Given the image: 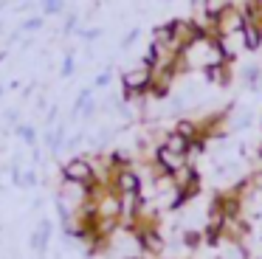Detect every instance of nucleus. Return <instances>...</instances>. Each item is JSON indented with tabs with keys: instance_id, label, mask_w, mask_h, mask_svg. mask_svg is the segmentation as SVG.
<instances>
[{
	"instance_id": "f257e3e1",
	"label": "nucleus",
	"mask_w": 262,
	"mask_h": 259,
	"mask_svg": "<svg viewBox=\"0 0 262 259\" xmlns=\"http://www.w3.org/2000/svg\"><path fill=\"white\" fill-rule=\"evenodd\" d=\"M152 88V68L149 65H136L130 71L121 73V93H124V101H138L149 93Z\"/></svg>"
},
{
	"instance_id": "f03ea898",
	"label": "nucleus",
	"mask_w": 262,
	"mask_h": 259,
	"mask_svg": "<svg viewBox=\"0 0 262 259\" xmlns=\"http://www.w3.org/2000/svg\"><path fill=\"white\" fill-rule=\"evenodd\" d=\"M62 180L65 183H79V186H88L91 189L93 183H99V175H96V166H93V158H85V155H74L62 163Z\"/></svg>"
},
{
	"instance_id": "7ed1b4c3",
	"label": "nucleus",
	"mask_w": 262,
	"mask_h": 259,
	"mask_svg": "<svg viewBox=\"0 0 262 259\" xmlns=\"http://www.w3.org/2000/svg\"><path fill=\"white\" fill-rule=\"evenodd\" d=\"M172 183H175V189L183 195V200L192 203L194 197L200 195V172L194 163H186V166H181L175 175H172Z\"/></svg>"
},
{
	"instance_id": "20e7f679",
	"label": "nucleus",
	"mask_w": 262,
	"mask_h": 259,
	"mask_svg": "<svg viewBox=\"0 0 262 259\" xmlns=\"http://www.w3.org/2000/svg\"><path fill=\"white\" fill-rule=\"evenodd\" d=\"M110 186H113L121 197H124V195H141V191H144V180H141V175L136 172V166H133V163H130V166L116 169Z\"/></svg>"
},
{
	"instance_id": "39448f33",
	"label": "nucleus",
	"mask_w": 262,
	"mask_h": 259,
	"mask_svg": "<svg viewBox=\"0 0 262 259\" xmlns=\"http://www.w3.org/2000/svg\"><path fill=\"white\" fill-rule=\"evenodd\" d=\"M245 26V14H243V6H228L226 11L214 17V31L217 37H228V34H239Z\"/></svg>"
},
{
	"instance_id": "423d86ee",
	"label": "nucleus",
	"mask_w": 262,
	"mask_h": 259,
	"mask_svg": "<svg viewBox=\"0 0 262 259\" xmlns=\"http://www.w3.org/2000/svg\"><path fill=\"white\" fill-rule=\"evenodd\" d=\"M189 163V155H178V152H172L169 146L158 144L155 146V155H152V169L155 172H164V175H175L181 166H186Z\"/></svg>"
},
{
	"instance_id": "0eeeda50",
	"label": "nucleus",
	"mask_w": 262,
	"mask_h": 259,
	"mask_svg": "<svg viewBox=\"0 0 262 259\" xmlns=\"http://www.w3.org/2000/svg\"><path fill=\"white\" fill-rule=\"evenodd\" d=\"M214 256L217 259H251V253H248V245L243 240H228V236H223L214 245Z\"/></svg>"
},
{
	"instance_id": "6e6552de",
	"label": "nucleus",
	"mask_w": 262,
	"mask_h": 259,
	"mask_svg": "<svg viewBox=\"0 0 262 259\" xmlns=\"http://www.w3.org/2000/svg\"><path fill=\"white\" fill-rule=\"evenodd\" d=\"M206 79H209L211 84H217V88H228L234 79V71H231V62H220V65H211L206 68Z\"/></svg>"
},
{
	"instance_id": "1a4fd4ad",
	"label": "nucleus",
	"mask_w": 262,
	"mask_h": 259,
	"mask_svg": "<svg viewBox=\"0 0 262 259\" xmlns=\"http://www.w3.org/2000/svg\"><path fill=\"white\" fill-rule=\"evenodd\" d=\"M161 144L169 146L172 152H178V155H189V149H192V141L183 138L181 133H175V130H169V133H166L164 138H161Z\"/></svg>"
},
{
	"instance_id": "9d476101",
	"label": "nucleus",
	"mask_w": 262,
	"mask_h": 259,
	"mask_svg": "<svg viewBox=\"0 0 262 259\" xmlns=\"http://www.w3.org/2000/svg\"><path fill=\"white\" fill-rule=\"evenodd\" d=\"M243 42H245V51H256L262 45V26L256 23H245L243 26Z\"/></svg>"
},
{
	"instance_id": "9b49d317",
	"label": "nucleus",
	"mask_w": 262,
	"mask_h": 259,
	"mask_svg": "<svg viewBox=\"0 0 262 259\" xmlns=\"http://www.w3.org/2000/svg\"><path fill=\"white\" fill-rule=\"evenodd\" d=\"M48 240H51V223H48V220H42V223H40V231H34V236H31V245H34L40 253H46Z\"/></svg>"
},
{
	"instance_id": "f8f14e48",
	"label": "nucleus",
	"mask_w": 262,
	"mask_h": 259,
	"mask_svg": "<svg viewBox=\"0 0 262 259\" xmlns=\"http://www.w3.org/2000/svg\"><path fill=\"white\" fill-rule=\"evenodd\" d=\"M259 76H262V71L256 65H251V68H245V71H243V79H245L248 88H256V84H259Z\"/></svg>"
},
{
	"instance_id": "ddd939ff",
	"label": "nucleus",
	"mask_w": 262,
	"mask_h": 259,
	"mask_svg": "<svg viewBox=\"0 0 262 259\" xmlns=\"http://www.w3.org/2000/svg\"><path fill=\"white\" fill-rule=\"evenodd\" d=\"M42 14H59L62 11V0H40Z\"/></svg>"
},
{
	"instance_id": "4468645a",
	"label": "nucleus",
	"mask_w": 262,
	"mask_h": 259,
	"mask_svg": "<svg viewBox=\"0 0 262 259\" xmlns=\"http://www.w3.org/2000/svg\"><path fill=\"white\" fill-rule=\"evenodd\" d=\"M17 135L26 141V144H34V141H37V133H34V127H26V124H23V127H17Z\"/></svg>"
},
{
	"instance_id": "2eb2a0df",
	"label": "nucleus",
	"mask_w": 262,
	"mask_h": 259,
	"mask_svg": "<svg viewBox=\"0 0 262 259\" xmlns=\"http://www.w3.org/2000/svg\"><path fill=\"white\" fill-rule=\"evenodd\" d=\"M42 26V17H29V20L23 23V31H34V28Z\"/></svg>"
},
{
	"instance_id": "dca6fc26",
	"label": "nucleus",
	"mask_w": 262,
	"mask_h": 259,
	"mask_svg": "<svg viewBox=\"0 0 262 259\" xmlns=\"http://www.w3.org/2000/svg\"><path fill=\"white\" fill-rule=\"evenodd\" d=\"M74 73V56H65V62H62V76H71Z\"/></svg>"
},
{
	"instance_id": "f3484780",
	"label": "nucleus",
	"mask_w": 262,
	"mask_h": 259,
	"mask_svg": "<svg viewBox=\"0 0 262 259\" xmlns=\"http://www.w3.org/2000/svg\"><path fill=\"white\" fill-rule=\"evenodd\" d=\"M107 82H110V73L104 71V73H99V76H96V82H93V88H102V84H107Z\"/></svg>"
},
{
	"instance_id": "a211bd4d",
	"label": "nucleus",
	"mask_w": 262,
	"mask_h": 259,
	"mask_svg": "<svg viewBox=\"0 0 262 259\" xmlns=\"http://www.w3.org/2000/svg\"><path fill=\"white\" fill-rule=\"evenodd\" d=\"M82 37H85V39H96L99 31H96V28H88V31H82Z\"/></svg>"
},
{
	"instance_id": "6ab92c4d",
	"label": "nucleus",
	"mask_w": 262,
	"mask_h": 259,
	"mask_svg": "<svg viewBox=\"0 0 262 259\" xmlns=\"http://www.w3.org/2000/svg\"><path fill=\"white\" fill-rule=\"evenodd\" d=\"M74 26H76V17H68L65 20V31H74Z\"/></svg>"
},
{
	"instance_id": "aec40b11",
	"label": "nucleus",
	"mask_w": 262,
	"mask_h": 259,
	"mask_svg": "<svg viewBox=\"0 0 262 259\" xmlns=\"http://www.w3.org/2000/svg\"><path fill=\"white\" fill-rule=\"evenodd\" d=\"M256 155H259V161H262V144H259V149H256Z\"/></svg>"
},
{
	"instance_id": "412c9836",
	"label": "nucleus",
	"mask_w": 262,
	"mask_h": 259,
	"mask_svg": "<svg viewBox=\"0 0 262 259\" xmlns=\"http://www.w3.org/2000/svg\"><path fill=\"white\" fill-rule=\"evenodd\" d=\"M0 9H3V0H0Z\"/></svg>"
}]
</instances>
